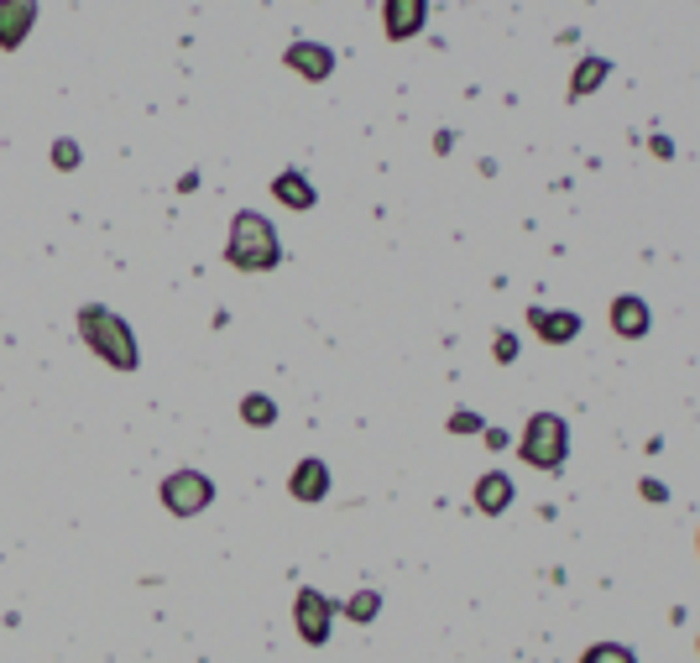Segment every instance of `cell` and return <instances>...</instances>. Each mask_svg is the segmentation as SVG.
<instances>
[{
	"mask_svg": "<svg viewBox=\"0 0 700 663\" xmlns=\"http://www.w3.org/2000/svg\"><path fill=\"white\" fill-rule=\"evenodd\" d=\"M606 74H612V63H606V58H585L581 68H575V79H570V100H581V95H596Z\"/></svg>",
	"mask_w": 700,
	"mask_h": 663,
	"instance_id": "5bb4252c",
	"label": "cell"
},
{
	"mask_svg": "<svg viewBox=\"0 0 700 663\" xmlns=\"http://www.w3.org/2000/svg\"><path fill=\"white\" fill-rule=\"evenodd\" d=\"M74 324H79V340L89 345V350H95V356H100L110 371H120V377H126V371H137V366H141L137 335H131V324L120 319L116 308H105V303H84Z\"/></svg>",
	"mask_w": 700,
	"mask_h": 663,
	"instance_id": "6da1fadb",
	"label": "cell"
},
{
	"mask_svg": "<svg viewBox=\"0 0 700 663\" xmlns=\"http://www.w3.org/2000/svg\"><path fill=\"white\" fill-rule=\"evenodd\" d=\"M423 21H429V0H381V26H387V42L419 37Z\"/></svg>",
	"mask_w": 700,
	"mask_h": 663,
	"instance_id": "8992f818",
	"label": "cell"
},
{
	"mask_svg": "<svg viewBox=\"0 0 700 663\" xmlns=\"http://www.w3.org/2000/svg\"><path fill=\"white\" fill-rule=\"evenodd\" d=\"M293 622H299V638L309 648H324L330 643V627H335V601L320 596L314 585H303L299 601H293Z\"/></svg>",
	"mask_w": 700,
	"mask_h": 663,
	"instance_id": "5b68a950",
	"label": "cell"
},
{
	"mask_svg": "<svg viewBox=\"0 0 700 663\" xmlns=\"http://www.w3.org/2000/svg\"><path fill=\"white\" fill-rule=\"evenodd\" d=\"M79 162H84V152H79V141H74V137L53 141V167H58V173H74Z\"/></svg>",
	"mask_w": 700,
	"mask_h": 663,
	"instance_id": "ac0fdd59",
	"label": "cell"
},
{
	"mask_svg": "<svg viewBox=\"0 0 700 663\" xmlns=\"http://www.w3.org/2000/svg\"><path fill=\"white\" fill-rule=\"evenodd\" d=\"M158 497L173 518H194V512H204V507L215 502V481L204 470H173V476H162Z\"/></svg>",
	"mask_w": 700,
	"mask_h": 663,
	"instance_id": "277c9868",
	"label": "cell"
},
{
	"mask_svg": "<svg viewBox=\"0 0 700 663\" xmlns=\"http://www.w3.org/2000/svg\"><path fill=\"white\" fill-rule=\"evenodd\" d=\"M282 63H288L299 79H309V84H324L330 74H335V53H330L324 42H288Z\"/></svg>",
	"mask_w": 700,
	"mask_h": 663,
	"instance_id": "52a82bcc",
	"label": "cell"
},
{
	"mask_svg": "<svg viewBox=\"0 0 700 663\" xmlns=\"http://www.w3.org/2000/svg\"><path fill=\"white\" fill-rule=\"evenodd\" d=\"M648 324H654V314H648V303L643 298H633V293L612 298V329H617L622 340H643Z\"/></svg>",
	"mask_w": 700,
	"mask_h": 663,
	"instance_id": "30bf717a",
	"label": "cell"
},
{
	"mask_svg": "<svg viewBox=\"0 0 700 663\" xmlns=\"http://www.w3.org/2000/svg\"><path fill=\"white\" fill-rule=\"evenodd\" d=\"M581 663H638V659H633V648H622V643H596L581 653Z\"/></svg>",
	"mask_w": 700,
	"mask_h": 663,
	"instance_id": "e0dca14e",
	"label": "cell"
},
{
	"mask_svg": "<svg viewBox=\"0 0 700 663\" xmlns=\"http://www.w3.org/2000/svg\"><path fill=\"white\" fill-rule=\"evenodd\" d=\"M643 497H648V502H669V491H664L659 481H643Z\"/></svg>",
	"mask_w": 700,
	"mask_h": 663,
	"instance_id": "44dd1931",
	"label": "cell"
},
{
	"mask_svg": "<svg viewBox=\"0 0 700 663\" xmlns=\"http://www.w3.org/2000/svg\"><path fill=\"white\" fill-rule=\"evenodd\" d=\"M528 324L539 329V340H543V345H564V340H575V335H581V319H575V314H549V308H528Z\"/></svg>",
	"mask_w": 700,
	"mask_h": 663,
	"instance_id": "8fae6325",
	"label": "cell"
},
{
	"mask_svg": "<svg viewBox=\"0 0 700 663\" xmlns=\"http://www.w3.org/2000/svg\"><path fill=\"white\" fill-rule=\"evenodd\" d=\"M476 428H481L476 413H455V419H450V434H476Z\"/></svg>",
	"mask_w": 700,
	"mask_h": 663,
	"instance_id": "d6986e66",
	"label": "cell"
},
{
	"mask_svg": "<svg viewBox=\"0 0 700 663\" xmlns=\"http://www.w3.org/2000/svg\"><path fill=\"white\" fill-rule=\"evenodd\" d=\"M476 507L486 512V518L507 512V507H513V476H502V470H486V476L476 481Z\"/></svg>",
	"mask_w": 700,
	"mask_h": 663,
	"instance_id": "7c38bea8",
	"label": "cell"
},
{
	"mask_svg": "<svg viewBox=\"0 0 700 663\" xmlns=\"http://www.w3.org/2000/svg\"><path fill=\"white\" fill-rule=\"evenodd\" d=\"M225 262L236 267V272H272L282 262V241H278V230H272V220L257 215V209H240L236 220H230Z\"/></svg>",
	"mask_w": 700,
	"mask_h": 663,
	"instance_id": "7a4b0ae2",
	"label": "cell"
},
{
	"mask_svg": "<svg viewBox=\"0 0 700 663\" xmlns=\"http://www.w3.org/2000/svg\"><path fill=\"white\" fill-rule=\"evenodd\" d=\"M377 611H381V596H377V590H356V596L345 601V622L366 627V622H377Z\"/></svg>",
	"mask_w": 700,
	"mask_h": 663,
	"instance_id": "2e32d148",
	"label": "cell"
},
{
	"mask_svg": "<svg viewBox=\"0 0 700 663\" xmlns=\"http://www.w3.org/2000/svg\"><path fill=\"white\" fill-rule=\"evenodd\" d=\"M518 455L534 470H560L564 455H570V428H564L560 413H534L518 439Z\"/></svg>",
	"mask_w": 700,
	"mask_h": 663,
	"instance_id": "3957f363",
	"label": "cell"
},
{
	"mask_svg": "<svg viewBox=\"0 0 700 663\" xmlns=\"http://www.w3.org/2000/svg\"><path fill=\"white\" fill-rule=\"evenodd\" d=\"M240 419L251 423V428H272L278 423V402L267 398V392H246L240 398Z\"/></svg>",
	"mask_w": 700,
	"mask_h": 663,
	"instance_id": "9a60e30c",
	"label": "cell"
},
{
	"mask_svg": "<svg viewBox=\"0 0 700 663\" xmlns=\"http://www.w3.org/2000/svg\"><path fill=\"white\" fill-rule=\"evenodd\" d=\"M288 497H299V502H324L330 497V465L324 460H299L293 465V476H288Z\"/></svg>",
	"mask_w": 700,
	"mask_h": 663,
	"instance_id": "9c48e42d",
	"label": "cell"
},
{
	"mask_svg": "<svg viewBox=\"0 0 700 663\" xmlns=\"http://www.w3.org/2000/svg\"><path fill=\"white\" fill-rule=\"evenodd\" d=\"M492 350H497V361H513V356H518V340H513V335H497Z\"/></svg>",
	"mask_w": 700,
	"mask_h": 663,
	"instance_id": "ffe728a7",
	"label": "cell"
},
{
	"mask_svg": "<svg viewBox=\"0 0 700 663\" xmlns=\"http://www.w3.org/2000/svg\"><path fill=\"white\" fill-rule=\"evenodd\" d=\"M37 26V0H0V47L17 53Z\"/></svg>",
	"mask_w": 700,
	"mask_h": 663,
	"instance_id": "ba28073f",
	"label": "cell"
},
{
	"mask_svg": "<svg viewBox=\"0 0 700 663\" xmlns=\"http://www.w3.org/2000/svg\"><path fill=\"white\" fill-rule=\"evenodd\" d=\"M272 194H278L288 209H314V183L303 178L299 167H288V173H278L272 178Z\"/></svg>",
	"mask_w": 700,
	"mask_h": 663,
	"instance_id": "4fadbf2b",
	"label": "cell"
}]
</instances>
